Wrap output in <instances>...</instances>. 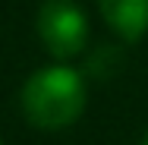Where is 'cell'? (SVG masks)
Listing matches in <instances>:
<instances>
[{
	"mask_svg": "<svg viewBox=\"0 0 148 145\" xmlns=\"http://www.w3.org/2000/svg\"><path fill=\"white\" fill-rule=\"evenodd\" d=\"M19 104L32 126L63 129L85 111V82L69 66H44L25 79Z\"/></svg>",
	"mask_w": 148,
	"mask_h": 145,
	"instance_id": "6da1fadb",
	"label": "cell"
},
{
	"mask_svg": "<svg viewBox=\"0 0 148 145\" xmlns=\"http://www.w3.org/2000/svg\"><path fill=\"white\" fill-rule=\"evenodd\" d=\"M38 35L54 57H76L88 41V22L76 0H44L38 10Z\"/></svg>",
	"mask_w": 148,
	"mask_h": 145,
	"instance_id": "7a4b0ae2",
	"label": "cell"
},
{
	"mask_svg": "<svg viewBox=\"0 0 148 145\" xmlns=\"http://www.w3.org/2000/svg\"><path fill=\"white\" fill-rule=\"evenodd\" d=\"M101 16L120 38L136 41L148 32V0H98Z\"/></svg>",
	"mask_w": 148,
	"mask_h": 145,
	"instance_id": "3957f363",
	"label": "cell"
},
{
	"mask_svg": "<svg viewBox=\"0 0 148 145\" xmlns=\"http://www.w3.org/2000/svg\"><path fill=\"white\" fill-rule=\"evenodd\" d=\"M142 145H148V133H145V139H142Z\"/></svg>",
	"mask_w": 148,
	"mask_h": 145,
	"instance_id": "277c9868",
	"label": "cell"
}]
</instances>
